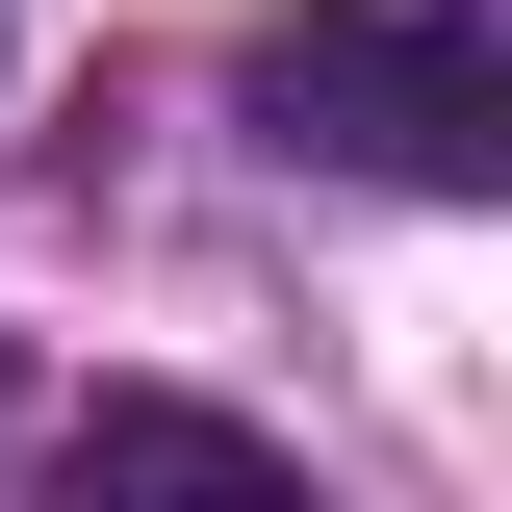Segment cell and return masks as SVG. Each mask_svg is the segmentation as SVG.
Instances as JSON below:
<instances>
[{
	"label": "cell",
	"instance_id": "7a4b0ae2",
	"mask_svg": "<svg viewBox=\"0 0 512 512\" xmlns=\"http://www.w3.org/2000/svg\"><path fill=\"white\" fill-rule=\"evenodd\" d=\"M52 512H308V487H282L231 410H180V384H103L52 436Z\"/></svg>",
	"mask_w": 512,
	"mask_h": 512
},
{
	"label": "cell",
	"instance_id": "6da1fadb",
	"mask_svg": "<svg viewBox=\"0 0 512 512\" xmlns=\"http://www.w3.org/2000/svg\"><path fill=\"white\" fill-rule=\"evenodd\" d=\"M256 103H282V154H384L436 205L512 180V26L487 0H282L256 26Z\"/></svg>",
	"mask_w": 512,
	"mask_h": 512
}]
</instances>
